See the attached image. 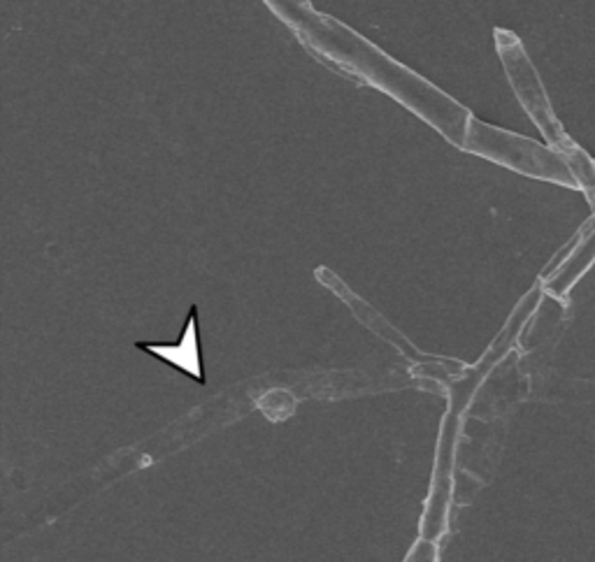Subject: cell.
<instances>
[{
  "label": "cell",
  "instance_id": "cell-1",
  "mask_svg": "<svg viewBox=\"0 0 595 562\" xmlns=\"http://www.w3.org/2000/svg\"><path fill=\"white\" fill-rule=\"evenodd\" d=\"M267 10L293 31L305 50L337 73L356 77L367 87L386 93L389 98L426 121L456 149H463L470 110L449 93L437 89L407 65L390 58L386 51L352 31L330 14L319 12L312 0H263Z\"/></svg>",
  "mask_w": 595,
  "mask_h": 562
},
{
  "label": "cell",
  "instance_id": "cell-2",
  "mask_svg": "<svg viewBox=\"0 0 595 562\" xmlns=\"http://www.w3.org/2000/svg\"><path fill=\"white\" fill-rule=\"evenodd\" d=\"M539 300H542V286L537 284L530 289L523 300L516 304L514 314L507 321L502 335L498 337L491 349L486 351L479 365L472 372H468L460 381H456L452 390V402L446 409L444 420H442V435L440 444H437V458H435V472H433V486H430V495H428L426 513L421 520V537L428 539H440V535L446 527V509H449V497H452V474H453V453H456V439L460 433V423H463V414L468 404H470L475 390L479 383L489 377V370H493V365L505 356L507 346L514 342L519 335L521 326L526 323V319L537 309Z\"/></svg>",
  "mask_w": 595,
  "mask_h": 562
},
{
  "label": "cell",
  "instance_id": "cell-3",
  "mask_svg": "<svg viewBox=\"0 0 595 562\" xmlns=\"http://www.w3.org/2000/svg\"><path fill=\"white\" fill-rule=\"evenodd\" d=\"M463 151L507 167V170H514L530 180L549 181V184L568 186V189L579 191L575 174L560 151L535 142L530 137L519 135V133H509L505 128L486 124L477 117H470L468 121Z\"/></svg>",
  "mask_w": 595,
  "mask_h": 562
},
{
  "label": "cell",
  "instance_id": "cell-4",
  "mask_svg": "<svg viewBox=\"0 0 595 562\" xmlns=\"http://www.w3.org/2000/svg\"><path fill=\"white\" fill-rule=\"evenodd\" d=\"M493 42H496L498 58H500L502 68H505V74H507L509 87L514 91L521 107L526 110V114L537 126L539 133L545 135L549 147L560 151V154L568 151L575 144V140L568 135V130L563 128L560 119L556 117L549 93H546L545 84H542V77H539L535 63L530 61V56H528L519 35L514 31H509V28L498 26L496 31H493Z\"/></svg>",
  "mask_w": 595,
  "mask_h": 562
},
{
  "label": "cell",
  "instance_id": "cell-5",
  "mask_svg": "<svg viewBox=\"0 0 595 562\" xmlns=\"http://www.w3.org/2000/svg\"><path fill=\"white\" fill-rule=\"evenodd\" d=\"M595 266V219L591 217L576 230L568 244L556 254V258L545 267L539 277V286L552 297L568 303L570 290L576 281Z\"/></svg>",
  "mask_w": 595,
  "mask_h": 562
},
{
  "label": "cell",
  "instance_id": "cell-6",
  "mask_svg": "<svg viewBox=\"0 0 595 562\" xmlns=\"http://www.w3.org/2000/svg\"><path fill=\"white\" fill-rule=\"evenodd\" d=\"M316 277H319V281H321L323 286H328L335 296L340 297L342 303L352 309V314L356 316V319H359V321L363 323L367 330H370V333H375L377 337H382V340H386L389 344L396 346L398 351H403L405 356L414 360V363H428V360H433V358H428V356H423V353L419 351V349H416V346L412 344V342H409L407 337H405V335L400 333L396 326H390L384 316L379 314L377 309L370 307V304H367L363 297H359L352 289H349V286L342 284V279L335 277L330 270H326V267H319V270H316Z\"/></svg>",
  "mask_w": 595,
  "mask_h": 562
},
{
  "label": "cell",
  "instance_id": "cell-7",
  "mask_svg": "<svg viewBox=\"0 0 595 562\" xmlns=\"http://www.w3.org/2000/svg\"><path fill=\"white\" fill-rule=\"evenodd\" d=\"M563 158L575 174L579 191H583V196L589 200L595 219V161L576 142L568 151H563Z\"/></svg>",
  "mask_w": 595,
  "mask_h": 562
},
{
  "label": "cell",
  "instance_id": "cell-8",
  "mask_svg": "<svg viewBox=\"0 0 595 562\" xmlns=\"http://www.w3.org/2000/svg\"><path fill=\"white\" fill-rule=\"evenodd\" d=\"M435 558H437V542L421 537L414 544V549L409 550L407 560H435Z\"/></svg>",
  "mask_w": 595,
  "mask_h": 562
}]
</instances>
